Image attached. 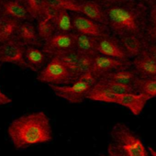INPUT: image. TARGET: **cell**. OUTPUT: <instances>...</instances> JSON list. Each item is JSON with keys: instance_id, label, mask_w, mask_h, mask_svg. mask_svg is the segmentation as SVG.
I'll return each instance as SVG.
<instances>
[{"instance_id": "obj_35", "label": "cell", "mask_w": 156, "mask_h": 156, "mask_svg": "<svg viewBox=\"0 0 156 156\" xmlns=\"http://www.w3.org/2000/svg\"><path fill=\"white\" fill-rule=\"evenodd\" d=\"M53 2H66V1H76V0H51Z\"/></svg>"}, {"instance_id": "obj_4", "label": "cell", "mask_w": 156, "mask_h": 156, "mask_svg": "<svg viewBox=\"0 0 156 156\" xmlns=\"http://www.w3.org/2000/svg\"><path fill=\"white\" fill-rule=\"evenodd\" d=\"M37 80L49 86H69L77 80V76L58 57H52L39 73Z\"/></svg>"}, {"instance_id": "obj_36", "label": "cell", "mask_w": 156, "mask_h": 156, "mask_svg": "<svg viewBox=\"0 0 156 156\" xmlns=\"http://www.w3.org/2000/svg\"><path fill=\"white\" fill-rule=\"evenodd\" d=\"M2 17V2H0V19Z\"/></svg>"}, {"instance_id": "obj_29", "label": "cell", "mask_w": 156, "mask_h": 156, "mask_svg": "<svg viewBox=\"0 0 156 156\" xmlns=\"http://www.w3.org/2000/svg\"><path fill=\"white\" fill-rule=\"evenodd\" d=\"M145 50L147 51V52L156 61V45L153 44H150L146 42V47Z\"/></svg>"}, {"instance_id": "obj_3", "label": "cell", "mask_w": 156, "mask_h": 156, "mask_svg": "<svg viewBox=\"0 0 156 156\" xmlns=\"http://www.w3.org/2000/svg\"><path fill=\"white\" fill-rule=\"evenodd\" d=\"M141 139L124 123L115 124L109 132L108 156H149Z\"/></svg>"}, {"instance_id": "obj_7", "label": "cell", "mask_w": 156, "mask_h": 156, "mask_svg": "<svg viewBox=\"0 0 156 156\" xmlns=\"http://www.w3.org/2000/svg\"><path fill=\"white\" fill-rule=\"evenodd\" d=\"M41 49L50 59L73 51L75 50L74 33L56 32L50 40L43 42Z\"/></svg>"}, {"instance_id": "obj_26", "label": "cell", "mask_w": 156, "mask_h": 156, "mask_svg": "<svg viewBox=\"0 0 156 156\" xmlns=\"http://www.w3.org/2000/svg\"><path fill=\"white\" fill-rule=\"evenodd\" d=\"M81 53L78 52L76 50L68 51L66 53H63L60 56H58V58L66 65V67L73 72L78 78V74H77V69H78V62H79V59H80Z\"/></svg>"}, {"instance_id": "obj_6", "label": "cell", "mask_w": 156, "mask_h": 156, "mask_svg": "<svg viewBox=\"0 0 156 156\" xmlns=\"http://www.w3.org/2000/svg\"><path fill=\"white\" fill-rule=\"evenodd\" d=\"M53 93L60 98L66 100L71 104H80L87 97L93 87L90 85L76 80L69 86H49Z\"/></svg>"}, {"instance_id": "obj_13", "label": "cell", "mask_w": 156, "mask_h": 156, "mask_svg": "<svg viewBox=\"0 0 156 156\" xmlns=\"http://www.w3.org/2000/svg\"><path fill=\"white\" fill-rule=\"evenodd\" d=\"M16 39L25 46H35L42 48L43 45V42L39 37L37 27L33 24V21L20 22L16 34Z\"/></svg>"}, {"instance_id": "obj_38", "label": "cell", "mask_w": 156, "mask_h": 156, "mask_svg": "<svg viewBox=\"0 0 156 156\" xmlns=\"http://www.w3.org/2000/svg\"><path fill=\"white\" fill-rule=\"evenodd\" d=\"M101 156H108V154H107V155H104V154H102Z\"/></svg>"}, {"instance_id": "obj_28", "label": "cell", "mask_w": 156, "mask_h": 156, "mask_svg": "<svg viewBox=\"0 0 156 156\" xmlns=\"http://www.w3.org/2000/svg\"><path fill=\"white\" fill-rule=\"evenodd\" d=\"M77 80L79 81H82V82H85L88 85H90L91 87H95L97 85V83L98 82V78L91 73V72H88V73H83L81 75L78 76Z\"/></svg>"}, {"instance_id": "obj_39", "label": "cell", "mask_w": 156, "mask_h": 156, "mask_svg": "<svg viewBox=\"0 0 156 156\" xmlns=\"http://www.w3.org/2000/svg\"><path fill=\"white\" fill-rule=\"evenodd\" d=\"M17 1H21V0H17Z\"/></svg>"}, {"instance_id": "obj_12", "label": "cell", "mask_w": 156, "mask_h": 156, "mask_svg": "<svg viewBox=\"0 0 156 156\" xmlns=\"http://www.w3.org/2000/svg\"><path fill=\"white\" fill-rule=\"evenodd\" d=\"M132 68L139 78L156 79V61L144 50L139 56L131 60Z\"/></svg>"}, {"instance_id": "obj_37", "label": "cell", "mask_w": 156, "mask_h": 156, "mask_svg": "<svg viewBox=\"0 0 156 156\" xmlns=\"http://www.w3.org/2000/svg\"><path fill=\"white\" fill-rule=\"evenodd\" d=\"M3 1H5V0H0V2H3Z\"/></svg>"}, {"instance_id": "obj_18", "label": "cell", "mask_w": 156, "mask_h": 156, "mask_svg": "<svg viewBox=\"0 0 156 156\" xmlns=\"http://www.w3.org/2000/svg\"><path fill=\"white\" fill-rule=\"evenodd\" d=\"M74 33L75 50L83 54L96 56L98 54V38L88 35Z\"/></svg>"}, {"instance_id": "obj_16", "label": "cell", "mask_w": 156, "mask_h": 156, "mask_svg": "<svg viewBox=\"0 0 156 156\" xmlns=\"http://www.w3.org/2000/svg\"><path fill=\"white\" fill-rule=\"evenodd\" d=\"M148 100L149 99L141 94L129 93L120 95L117 101V105L128 108L134 116H139L141 114Z\"/></svg>"}, {"instance_id": "obj_17", "label": "cell", "mask_w": 156, "mask_h": 156, "mask_svg": "<svg viewBox=\"0 0 156 156\" xmlns=\"http://www.w3.org/2000/svg\"><path fill=\"white\" fill-rule=\"evenodd\" d=\"M119 39L130 60L139 56L145 50L146 41L144 39L139 36L125 35V36L119 37Z\"/></svg>"}, {"instance_id": "obj_14", "label": "cell", "mask_w": 156, "mask_h": 156, "mask_svg": "<svg viewBox=\"0 0 156 156\" xmlns=\"http://www.w3.org/2000/svg\"><path fill=\"white\" fill-rule=\"evenodd\" d=\"M2 16L17 20L20 22L34 20L22 2L17 0H5L2 2Z\"/></svg>"}, {"instance_id": "obj_32", "label": "cell", "mask_w": 156, "mask_h": 156, "mask_svg": "<svg viewBox=\"0 0 156 156\" xmlns=\"http://www.w3.org/2000/svg\"><path fill=\"white\" fill-rule=\"evenodd\" d=\"M96 1L101 3V4H112V3H118L124 1V0H96Z\"/></svg>"}, {"instance_id": "obj_10", "label": "cell", "mask_w": 156, "mask_h": 156, "mask_svg": "<svg viewBox=\"0 0 156 156\" xmlns=\"http://www.w3.org/2000/svg\"><path fill=\"white\" fill-rule=\"evenodd\" d=\"M26 47L17 39L0 45V62L13 63L20 68H28L25 61Z\"/></svg>"}, {"instance_id": "obj_33", "label": "cell", "mask_w": 156, "mask_h": 156, "mask_svg": "<svg viewBox=\"0 0 156 156\" xmlns=\"http://www.w3.org/2000/svg\"><path fill=\"white\" fill-rule=\"evenodd\" d=\"M148 151L150 156H156V150L153 149L152 147H148Z\"/></svg>"}, {"instance_id": "obj_15", "label": "cell", "mask_w": 156, "mask_h": 156, "mask_svg": "<svg viewBox=\"0 0 156 156\" xmlns=\"http://www.w3.org/2000/svg\"><path fill=\"white\" fill-rule=\"evenodd\" d=\"M50 58L40 47L27 46L25 51V61L29 69L33 72H41L48 63Z\"/></svg>"}, {"instance_id": "obj_24", "label": "cell", "mask_w": 156, "mask_h": 156, "mask_svg": "<svg viewBox=\"0 0 156 156\" xmlns=\"http://www.w3.org/2000/svg\"><path fill=\"white\" fill-rule=\"evenodd\" d=\"M133 87L136 93L145 96L149 100L156 98V79L138 78Z\"/></svg>"}, {"instance_id": "obj_1", "label": "cell", "mask_w": 156, "mask_h": 156, "mask_svg": "<svg viewBox=\"0 0 156 156\" xmlns=\"http://www.w3.org/2000/svg\"><path fill=\"white\" fill-rule=\"evenodd\" d=\"M108 27L112 35H136L144 39L150 9L136 0L103 4Z\"/></svg>"}, {"instance_id": "obj_21", "label": "cell", "mask_w": 156, "mask_h": 156, "mask_svg": "<svg viewBox=\"0 0 156 156\" xmlns=\"http://www.w3.org/2000/svg\"><path fill=\"white\" fill-rule=\"evenodd\" d=\"M138 78H139V76H138L136 71L131 66L127 69H122V70H119L117 72L111 73L106 75L105 77L101 78V79H108V80L114 81V82H117L119 84L133 87L135 82L138 80Z\"/></svg>"}, {"instance_id": "obj_5", "label": "cell", "mask_w": 156, "mask_h": 156, "mask_svg": "<svg viewBox=\"0 0 156 156\" xmlns=\"http://www.w3.org/2000/svg\"><path fill=\"white\" fill-rule=\"evenodd\" d=\"M53 3L58 7L68 10L71 13L81 14L92 20L108 26V20L104 5L96 1V0H76V1Z\"/></svg>"}, {"instance_id": "obj_8", "label": "cell", "mask_w": 156, "mask_h": 156, "mask_svg": "<svg viewBox=\"0 0 156 156\" xmlns=\"http://www.w3.org/2000/svg\"><path fill=\"white\" fill-rule=\"evenodd\" d=\"M73 26V32L88 35L92 37H104L111 34L108 26L100 24L95 20H92L81 14L71 13Z\"/></svg>"}, {"instance_id": "obj_22", "label": "cell", "mask_w": 156, "mask_h": 156, "mask_svg": "<svg viewBox=\"0 0 156 156\" xmlns=\"http://www.w3.org/2000/svg\"><path fill=\"white\" fill-rule=\"evenodd\" d=\"M20 2L26 7L33 20H37L45 14L51 4V0H21Z\"/></svg>"}, {"instance_id": "obj_34", "label": "cell", "mask_w": 156, "mask_h": 156, "mask_svg": "<svg viewBox=\"0 0 156 156\" xmlns=\"http://www.w3.org/2000/svg\"><path fill=\"white\" fill-rule=\"evenodd\" d=\"M150 12L152 13V14H154V15H156V4H155L152 8L150 9Z\"/></svg>"}, {"instance_id": "obj_30", "label": "cell", "mask_w": 156, "mask_h": 156, "mask_svg": "<svg viewBox=\"0 0 156 156\" xmlns=\"http://www.w3.org/2000/svg\"><path fill=\"white\" fill-rule=\"evenodd\" d=\"M12 102V99L7 96L6 94H4L1 89H0V106H4V105H8L9 103Z\"/></svg>"}, {"instance_id": "obj_2", "label": "cell", "mask_w": 156, "mask_h": 156, "mask_svg": "<svg viewBox=\"0 0 156 156\" xmlns=\"http://www.w3.org/2000/svg\"><path fill=\"white\" fill-rule=\"evenodd\" d=\"M8 133L17 150L52 140L51 121L43 111L31 112L15 119L9 124Z\"/></svg>"}, {"instance_id": "obj_31", "label": "cell", "mask_w": 156, "mask_h": 156, "mask_svg": "<svg viewBox=\"0 0 156 156\" xmlns=\"http://www.w3.org/2000/svg\"><path fill=\"white\" fill-rule=\"evenodd\" d=\"M136 1L143 4L144 6L148 7L149 9L152 8L155 4H156V0H136Z\"/></svg>"}, {"instance_id": "obj_20", "label": "cell", "mask_w": 156, "mask_h": 156, "mask_svg": "<svg viewBox=\"0 0 156 156\" xmlns=\"http://www.w3.org/2000/svg\"><path fill=\"white\" fill-rule=\"evenodd\" d=\"M52 20L56 29V32H63V33L73 32L72 14L68 10L57 6V9Z\"/></svg>"}, {"instance_id": "obj_9", "label": "cell", "mask_w": 156, "mask_h": 156, "mask_svg": "<svg viewBox=\"0 0 156 156\" xmlns=\"http://www.w3.org/2000/svg\"><path fill=\"white\" fill-rule=\"evenodd\" d=\"M132 66L131 60L124 61L119 59H115L108 56H104L101 54H97L94 57V63L91 70V73L100 80L101 78L106 75L117 72L119 70L127 69Z\"/></svg>"}, {"instance_id": "obj_25", "label": "cell", "mask_w": 156, "mask_h": 156, "mask_svg": "<svg viewBox=\"0 0 156 156\" xmlns=\"http://www.w3.org/2000/svg\"><path fill=\"white\" fill-rule=\"evenodd\" d=\"M98 86L112 92L117 95H124V94H129V93H136L134 87L132 86H128V85H123L119 84L114 81H110L108 79H100L97 83Z\"/></svg>"}, {"instance_id": "obj_27", "label": "cell", "mask_w": 156, "mask_h": 156, "mask_svg": "<svg viewBox=\"0 0 156 156\" xmlns=\"http://www.w3.org/2000/svg\"><path fill=\"white\" fill-rule=\"evenodd\" d=\"M144 40L147 43L156 45V15L149 13Z\"/></svg>"}, {"instance_id": "obj_19", "label": "cell", "mask_w": 156, "mask_h": 156, "mask_svg": "<svg viewBox=\"0 0 156 156\" xmlns=\"http://www.w3.org/2000/svg\"><path fill=\"white\" fill-rule=\"evenodd\" d=\"M20 22L17 20L2 16L0 19V45L16 39Z\"/></svg>"}, {"instance_id": "obj_23", "label": "cell", "mask_w": 156, "mask_h": 156, "mask_svg": "<svg viewBox=\"0 0 156 156\" xmlns=\"http://www.w3.org/2000/svg\"><path fill=\"white\" fill-rule=\"evenodd\" d=\"M120 95H117L115 93H112L98 85H96L91 91L88 93L87 98L93 100V101H99V102H106V103H112L117 104V101L119 99Z\"/></svg>"}, {"instance_id": "obj_11", "label": "cell", "mask_w": 156, "mask_h": 156, "mask_svg": "<svg viewBox=\"0 0 156 156\" xmlns=\"http://www.w3.org/2000/svg\"><path fill=\"white\" fill-rule=\"evenodd\" d=\"M98 54L124 61H130L121 45L119 39L112 34L98 38Z\"/></svg>"}]
</instances>
